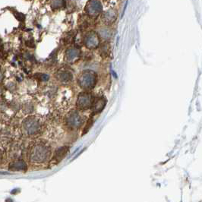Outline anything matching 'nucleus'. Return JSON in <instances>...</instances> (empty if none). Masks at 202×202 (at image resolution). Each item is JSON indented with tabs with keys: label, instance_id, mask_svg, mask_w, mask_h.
<instances>
[{
	"label": "nucleus",
	"instance_id": "4",
	"mask_svg": "<svg viewBox=\"0 0 202 202\" xmlns=\"http://www.w3.org/2000/svg\"><path fill=\"white\" fill-rule=\"evenodd\" d=\"M93 103L92 96L89 94L82 93L79 95L77 102V106L80 109H87Z\"/></svg>",
	"mask_w": 202,
	"mask_h": 202
},
{
	"label": "nucleus",
	"instance_id": "6",
	"mask_svg": "<svg viewBox=\"0 0 202 202\" xmlns=\"http://www.w3.org/2000/svg\"><path fill=\"white\" fill-rule=\"evenodd\" d=\"M9 169L12 171H24L27 169V164L23 160H17L11 163Z\"/></svg>",
	"mask_w": 202,
	"mask_h": 202
},
{
	"label": "nucleus",
	"instance_id": "10",
	"mask_svg": "<svg viewBox=\"0 0 202 202\" xmlns=\"http://www.w3.org/2000/svg\"><path fill=\"white\" fill-rule=\"evenodd\" d=\"M59 77H60V79H61V81H65V82L69 81L72 78V74L69 73V72H62V73L59 75Z\"/></svg>",
	"mask_w": 202,
	"mask_h": 202
},
{
	"label": "nucleus",
	"instance_id": "2",
	"mask_svg": "<svg viewBox=\"0 0 202 202\" xmlns=\"http://www.w3.org/2000/svg\"><path fill=\"white\" fill-rule=\"evenodd\" d=\"M95 75L90 72H85L81 75L79 79V83L81 87L84 89H90L94 86L95 84Z\"/></svg>",
	"mask_w": 202,
	"mask_h": 202
},
{
	"label": "nucleus",
	"instance_id": "11",
	"mask_svg": "<svg viewBox=\"0 0 202 202\" xmlns=\"http://www.w3.org/2000/svg\"><path fill=\"white\" fill-rule=\"evenodd\" d=\"M92 124H93V120L90 119L88 122H87V125H86L85 128L84 129V132H83V135H84V134L87 133V132L89 131V129H90V127L92 126Z\"/></svg>",
	"mask_w": 202,
	"mask_h": 202
},
{
	"label": "nucleus",
	"instance_id": "7",
	"mask_svg": "<svg viewBox=\"0 0 202 202\" xmlns=\"http://www.w3.org/2000/svg\"><path fill=\"white\" fill-rule=\"evenodd\" d=\"M68 151H69V148H68L67 147H59V148L55 151V155H54L52 160L55 161V163H58V162L61 161V160L66 157Z\"/></svg>",
	"mask_w": 202,
	"mask_h": 202
},
{
	"label": "nucleus",
	"instance_id": "8",
	"mask_svg": "<svg viewBox=\"0 0 202 202\" xmlns=\"http://www.w3.org/2000/svg\"><path fill=\"white\" fill-rule=\"evenodd\" d=\"M105 104H106V101H105L104 99H98L97 101H95V103H94V112H101L104 107Z\"/></svg>",
	"mask_w": 202,
	"mask_h": 202
},
{
	"label": "nucleus",
	"instance_id": "3",
	"mask_svg": "<svg viewBox=\"0 0 202 202\" xmlns=\"http://www.w3.org/2000/svg\"><path fill=\"white\" fill-rule=\"evenodd\" d=\"M23 127L25 132L29 135H34L37 133L40 129V123L36 119L27 118L23 122Z\"/></svg>",
	"mask_w": 202,
	"mask_h": 202
},
{
	"label": "nucleus",
	"instance_id": "5",
	"mask_svg": "<svg viewBox=\"0 0 202 202\" xmlns=\"http://www.w3.org/2000/svg\"><path fill=\"white\" fill-rule=\"evenodd\" d=\"M67 123L72 128L79 127L82 123L81 116L76 111L75 112L72 111V112L69 114V116L67 117Z\"/></svg>",
	"mask_w": 202,
	"mask_h": 202
},
{
	"label": "nucleus",
	"instance_id": "9",
	"mask_svg": "<svg viewBox=\"0 0 202 202\" xmlns=\"http://www.w3.org/2000/svg\"><path fill=\"white\" fill-rule=\"evenodd\" d=\"M98 41L95 36H90L88 39H87V47L94 48L97 46Z\"/></svg>",
	"mask_w": 202,
	"mask_h": 202
},
{
	"label": "nucleus",
	"instance_id": "1",
	"mask_svg": "<svg viewBox=\"0 0 202 202\" xmlns=\"http://www.w3.org/2000/svg\"><path fill=\"white\" fill-rule=\"evenodd\" d=\"M49 154H50V151L45 146L37 145L32 149L30 159L34 163H42L48 158Z\"/></svg>",
	"mask_w": 202,
	"mask_h": 202
},
{
	"label": "nucleus",
	"instance_id": "12",
	"mask_svg": "<svg viewBox=\"0 0 202 202\" xmlns=\"http://www.w3.org/2000/svg\"><path fill=\"white\" fill-rule=\"evenodd\" d=\"M0 174H2V175H11V173H8V172H0Z\"/></svg>",
	"mask_w": 202,
	"mask_h": 202
}]
</instances>
